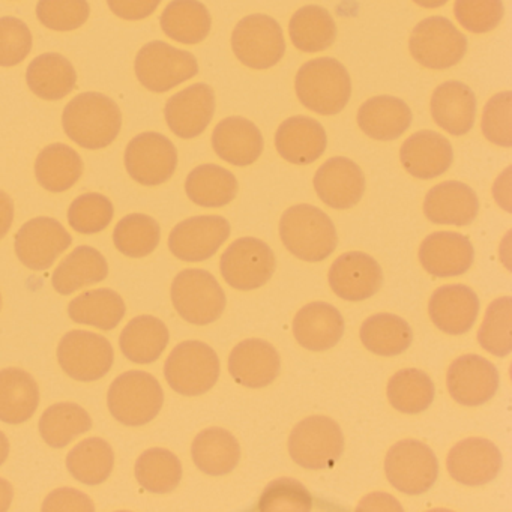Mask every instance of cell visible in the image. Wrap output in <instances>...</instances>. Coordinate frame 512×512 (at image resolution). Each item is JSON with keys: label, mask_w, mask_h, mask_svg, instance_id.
<instances>
[{"label": "cell", "mask_w": 512, "mask_h": 512, "mask_svg": "<svg viewBox=\"0 0 512 512\" xmlns=\"http://www.w3.org/2000/svg\"><path fill=\"white\" fill-rule=\"evenodd\" d=\"M499 371L484 356H460L449 365L446 386L461 406L476 407L488 403L499 389Z\"/></svg>", "instance_id": "e0dca14e"}, {"label": "cell", "mask_w": 512, "mask_h": 512, "mask_svg": "<svg viewBox=\"0 0 512 512\" xmlns=\"http://www.w3.org/2000/svg\"><path fill=\"white\" fill-rule=\"evenodd\" d=\"M257 509L262 512H308L313 509V496L298 479L278 478L266 485Z\"/></svg>", "instance_id": "681fc988"}, {"label": "cell", "mask_w": 512, "mask_h": 512, "mask_svg": "<svg viewBox=\"0 0 512 512\" xmlns=\"http://www.w3.org/2000/svg\"><path fill=\"white\" fill-rule=\"evenodd\" d=\"M400 160L409 175L428 181L448 172L454 151L446 137L436 131L422 130L403 143Z\"/></svg>", "instance_id": "d4e9b609"}, {"label": "cell", "mask_w": 512, "mask_h": 512, "mask_svg": "<svg viewBox=\"0 0 512 512\" xmlns=\"http://www.w3.org/2000/svg\"><path fill=\"white\" fill-rule=\"evenodd\" d=\"M32 50V34L28 26L16 17L0 19V67L22 64Z\"/></svg>", "instance_id": "11a10c76"}, {"label": "cell", "mask_w": 512, "mask_h": 512, "mask_svg": "<svg viewBox=\"0 0 512 512\" xmlns=\"http://www.w3.org/2000/svg\"><path fill=\"white\" fill-rule=\"evenodd\" d=\"M62 370L79 382H95L107 376L115 361L112 344L103 335L89 331L68 332L58 347Z\"/></svg>", "instance_id": "4fadbf2b"}, {"label": "cell", "mask_w": 512, "mask_h": 512, "mask_svg": "<svg viewBox=\"0 0 512 512\" xmlns=\"http://www.w3.org/2000/svg\"><path fill=\"white\" fill-rule=\"evenodd\" d=\"M416 5L422 8H428V10H436V8L443 7L448 0H413Z\"/></svg>", "instance_id": "be15d7a7"}, {"label": "cell", "mask_w": 512, "mask_h": 512, "mask_svg": "<svg viewBox=\"0 0 512 512\" xmlns=\"http://www.w3.org/2000/svg\"><path fill=\"white\" fill-rule=\"evenodd\" d=\"M500 449L484 437H467L449 451L446 467L454 481L478 487L494 481L502 469Z\"/></svg>", "instance_id": "ac0fdd59"}, {"label": "cell", "mask_w": 512, "mask_h": 512, "mask_svg": "<svg viewBox=\"0 0 512 512\" xmlns=\"http://www.w3.org/2000/svg\"><path fill=\"white\" fill-rule=\"evenodd\" d=\"M188 199L203 208H223L238 194L236 176L217 164H203L185 182Z\"/></svg>", "instance_id": "f35d334b"}, {"label": "cell", "mask_w": 512, "mask_h": 512, "mask_svg": "<svg viewBox=\"0 0 512 512\" xmlns=\"http://www.w3.org/2000/svg\"><path fill=\"white\" fill-rule=\"evenodd\" d=\"M413 59L430 70H448L460 64L467 52V38L445 17L422 20L409 40Z\"/></svg>", "instance_id": "30bf717a"}, {"label": "cell", "mask_w": 512, "mask_h": 512, "mask_svg": "<svg viewBox=\"0 0 512 512\" xmlns=\"http://www.w3.org/2000/svg\"><path fill=\"white\" fill-rule=\"evenodd\" d=\"M512 94L509 91L494 95L482 112V133L485 139L500 148L512 146Z\"/></svg>", "instance_id": "db71d44e"}, {"label": "cell", "mask_w": 512, "mask_h": 512, "mask_svg": "<svg viewBox=\"0 0 512 512\" xmlns=\"http://www.w3.org/2000/svg\"><path fill=\"white\" fill-rule=\"evenodd\" d=\"M73 244V238L59 221L38 217L23 224L16 235L20 262L32 271H46Z\"/></svg>", "instance_id": "2e32d148"}, {"label": "cell", "mask_w": 512, "mask_h": 512, "mask_svg": "<svg viewBox=\"0 0 512 512\" xmlns=\"http://www.w3.org/2000/svg\"><path fill=\"white\" fill-rule=\"evenodd\" d=\"M478 212V196L463 182H442L425 196L424 214L434 224L469 226L478 217Z\"/></svg>", "instance_id": "484cf974"}, {"label": "cell", "mask_w": 512, "mask_h": 512, "mask_svg": "<svg viewBox=\"0 0 512 512\" xmlns=\"http://www.w3.org/2000/svg\"><path fill=\"white\" fill-rule=\"evenodd\" d=\"M136 479L149 493H172L182 479L181 461L169 449H148L137 458Z\"/></svg>", "instance_id": "bcb514c9"}, {"label": "cell", "mask_w": 512, "mask_h": 512, "mask_svg": "<svg viewBox=\"0 0 512 512\" xmlns=\"http://www.w3.org/2000/svg\"><path fill=\"white\" fill-rule=\"evenodd\" d=\"M214 112V89L205 83H196L167 101L164 116L176 136L181 139H196L209 127Z\"/></svg>", "instance_id": "ffe728a7"}, {"label": "cell", "mask_w": 512, "mask_h": 512, "mask_svg": "<svg viewBox=\"0 0 512 512\" xmlns=\"http://www.w3.org/2000/svg\"><path fill=\"white\" fill-rule=\"evenodd\" d=\"M115 466V452L107 440L89 437L71 449L67 469L76 481L86 485L103 484Z\"/></svg>", "instance_id": "7bdbcfd3"}, {"label": "cell", "mask_w": 512, "mask_h": 512, "mask_svg": "<svg viewBox=\"0 0 512 512\" xmlns=\"http://www.w3.org/2000/svg\"><path fill=\"white\" fill-rule=\"evenodd\" d=\"M166 323L154 316H139L131 320L119 338L122 355L136 364L158 361L169 344Z\"/></svg>", "instance_id": "836d02e7"}, {"label": "cell", "mask_w": 512, "mask_h": 512, "mask_svg": "<svg viewBox=\"0 0 512 512\" xmlns=\"http://www.w3.org/2000/svg\"><path fill=\"white\" fill-rule=\"evenodd\" d=\"M178 166V151L163 134L143 133L134 137L125 151L128 175L146 187L164 184Z\"/></svg>", "instance_id": "5bb4252c"}, {"label": "cell", "mask_w": 512, "mask_h": 512, "mask_svg": "<svg viewBox=\"0 0 512 512\" xmlns=\"http://www.w3.org/2000/svg\"><path fill=\"white\" fill-rule=\"evenodd\" d=\"M359 337L370 352L379 356H397L409 349L413 331L403 317L380 313L362 323Z\"/></svg>", "instance_id": "b9f144b4"}, {"label": "cell", "mask_w": 512, "mask_h": 512, "mask_svg": "<svg viewBox=\"0 0 512 512\" xmlns=\"http://www.w3.org/2000/svg\"><path fill=\"white\" fill-rule=\"evenodd\" d=\"M91 428V415L80 404L70 401L53 404L40 419L41 437L47 445L56 449L65 448Z\"/></svg>", "instance_id": "ee69618b"}, {"label": "cell", "mask_w": 512, "mask_h": 512, "mask_svg": "<svg viewBox=\"0 0 512 512\" xmlns=\"http://www.w3.org/2000/svg\"><path fill=\"white\" fill-rule=\"evenodd\" d=\"M230 223L220 215H200L179 223L169 236L173 256L184 262L211 259L229 239Z\"/></svg>", "instance_id": "9a60e30c"}, {"label": "cell", "mask_w": 512, "mask_h": 512, "mask_svg": "<svg viewBox=\"0 0 512 512\" xmlns=\"http://www.w3.org/2000/svg\"><path fill=\"white\" fill-rule=\"evenodd\" d=\"M284 247L304 262L328 259L338 245L337 229L328 214L311 205L287 209L280 220Z\"/></svg>", "instance_id": "3957f363"}, {"label": "cell", "mask_w": 512, "mask_h": 512, "mask_svg": "<svg viewBox=\"0 0 512 512\" xmlns=\"http://www.w3.org/2000/svg\"><path fill=\"white\" fill-rule=\"evenodd\" d=\"M430 110L442 130L451 136H464L475 125V92L457 80L442 83L431 95Z\"/></svg>", "instance_id": "f546056e"}, {"label": "cell", "mask_w": 512, "mask_h": 512, "mask_svg": "<svg viewBox=\"0 0 512 512\" xmlns=\"http://www.w3.org/2000/svg\"><path fill=\"white\" fill-rule=\"evenodd\" d=\"M40 404V389L28 371L5 368L0 371V421L19 425L29 421Z\"/></svg>", "instance_id": "1f68e13d"}, {"label": "cell", "mask_w": 512, "mask_h": 512, "mask_svg": "<svg viewBox=\"0 0 512 512\" xmlns=\"http://www.w3.org/2000/svg\"><path fill=\"white\" fill-rule=\"evenodd\" d=\"M422 268L437 278L466 274L475 260V250L467 236L455 232L428 235L419 247Z\"/></svg>", "instance_id": "7402d4cb"}, {"label": "cell", "mask_w": 512, "mask_h": 512, "mask_svg": "<svg viewBox=\"0 0 512 512\" xmlns=\"http://www.w3.org/2000/svg\"><path fill=\"white\" fill-rule=\"evenodd\" d=\"M125 311L127 307L122 296L110 289L82 293L68 305V314L74 322L101 331L115 329L124 319Z\"/></svg>", "instance_id": "60d3db41"}, {"label": "cell", "mask_w": 512, "mask_h": 512, "mask_svg": "<svg viewBox=\"0 0 512 512\" xmlns=\"http://www.w3.org/2000/svg\"><path fill=\"white\" fill-rule=\"evenodd\" d=\"M0 307H2V295H0Z\"/></svg>", "instance_id": "e7e4bbea"}, {"label": "cell", "mask_w": 512, "mask_h": 512, "mask_svg": "<svg viewBox=\"0 0 512 512\" xmlns=\"http://www.w3.org/2000/svg\"><path fill=\"white\" fill-rule=\"evenodd\" d=\"M344 451V434L329 416L313 415L302 419L289 437V454L308 470L331 469Z\"/></svg>", "instance_id": "8992f818"}, {"label": "cell", "mask_w": 512, "mask_h": 512, "mask_svg": "<svg viewBox=\"0 0 512 512\" xmlns=\"http://www.w3.org/2000/svg\"><path fill=\"white\" fill-rule=\"evenodd\" d=\"M115 208L103 194L88 193L77 197L68 209V223L82 235L103 232L112 223Z\"/></svg>", "instance_id": "f907efd6"}, {"label": "cell", "mask_w": 512, "mask_h": 512, "mask_svg": "<svg viewBox=\"0 0 512 512\" xmlns=\"http://www.w3.org/2000/svg\"><path fill=\"white\" fill-rule=\"evenodd\" d=\"M217 352L203 341H184L167 358L164 376L173 391L199 397L214 388L220 377Z\"/></svg>", "instance_id": "5b68a950"}, {"label": "cell", "mask_w": 512, "mask_h": 512, "mask_svg": "<svg viewBox=\"0 0 512 512\" xmlns=\"http://www.w3.org/2000/svg\"><path fill=\"white\" fill-rule=\"evenodd\" d=\"M62 124L74 143L97 151L107 148L119 136L122 113L112 98L98 92H85L67 104Z\"/></svg>", "instance_id": "6da1fadb"}, {"label": "cell", "mask_w": 512, "mask_h": 512, "mask_svg": "<svg viewBox=\"0 0 512 512\" xmlns=\"http://www.w3.org/2000/svg\"><path fill=\"white\" fill-rule=\"evenodd\" d=\"M232 49L245 67L268 70L286 53L283 29L277 20L265 14L245 17L233 31Z\"/></svg>", "instance_id": "8fae6325"}, {"label": "cell", "mask_w": 512, "mask_h": 512, "mask_svg": "<svg viewBox=\"0 0 512 512\" xmlns=\"http://www.w3.org/2000/svg\"><path fill=\"white\" fill-rule=\"evenodd\" d=\"M212 148L226 163L247 167L263 154L265 140L256 124L242 116H230L215 127Z\"/></svg>", "instance_id": "83f0119b"}, {"label": "cell", "mask_w": 512, "mask_h": 512, "mask_svg": "<svg viewBox=\"0 0 512 512\" xmlns=\"http://www.w3.org/2000/svg\"><path fill=\"white\" fill-rule=\"evenodd\" d=\"M197 469L206 475L223 476L233 472L241 460V446L230 431L211 427L197 434L191 445Z\"/></svg>", "instance_id": "d6a6232c"}, {"label": "cell", "mask_w": 512, "mask_h": 512, "mask_svg": "<svg viewBox=\"0 0 512 512\" xmlns=\"http://www.w3.org/2000/svg\"><path fill=\"white\" fill-rule=\"evenodd\" d=\"M295 91L302 106L322 116L338 115L352 97V79L341 62L319 58L299 68Z\"/></svg>", "instance_id": "7a4b0ae2"}, {"label": "cell", "mask_w": 512, "mask_h": 512, "mask_svg": "<svg viewBox=\"0 0 512 512\" xmlns=\"http://www.w3.org/2000/svg\"><path fill=\"white\" fill-rule=\"evenodd\" d=\"M431 322L449 335H463L475 325L479 313V299L464 284H448L434 290L428 302Z\"/></svg>", "instance_id": "cb8c5ba5"}, {"label": "cell", "mask_w": 512, "mask_h": 512, "mask_svg": "<svg viewBox=\"0 0 512 512\" xmlns=\"http://www.w3.org/2000/svg\"><path fill=\"white\" fill-rule=\"evenodd\" d=\"M328 278L329 286L338 298L359 302L379 292L383 271L373 257L361 251H350L332 263Z\"/></svg>", "instance_id": "d6986e66"}, {"label": "cell", "mask_w": 512, "mask_h": 512, "mask_svg": "<svg viewBox=\"0 0 512 512\" xmlns=\"http://www.w3.org/2000/svg\"><path fill=\"white\" fill-rule=\"evenodd\" d=\"M385 473L395 490L416 496L433 487L439 476V463L430 446L421 440L404 439L389 448Z\"/></svg>", "instance_id": "ba28073f"}, {"label": "cell", "mask_w": 512, "mask_h": 512, "mask_svg": "<svg viewBox=\"0 0 512 512\" xmlns=\"http://www.w3.org/2000/svg\"><path fill=\"white\" fill-rule=\"evenodd\" d=\"M44 512H94L91 497L76 488L64 487L52 491L43 503Z\"/></svg>", "instance_id": "9f6ffc18"}, {"label": "cell", "mask_w": 512, "mask_h": 512, "mask_svg": "<svg viewBox=\"0 0 512 512\" xmlns=\"http://www.w3.org/2000/svg\"><path fill=\"white\" fill-rule=\"evenodd\" d=\"M328 137L325 128L308 116H292L278 127L275 148L292 164L307 166L319 160L326 151Z\"/></svg>", "instance_id": "4316f807"}, {"label": "cell", "mask_w": 512, "mask_h": 512, "mask_svg": "<svg viewBox=\"0 0 512 512\" xmlns=\"http://www.w3.org/2000/svg\"><path fill=\"white\" fill-rule=\"evenodd\" d=\"M29 88L43 100L58 101L76 88L77 74L73 64L59 53L38 56L26 74Z\"/></svg>", "instance_id": "d590c367"}, {"label": "cell", "mask_w": 512, "mask_h": 512, "mask_svg": "<svg viewBox=\"0 0 512 512\" xmlns=\"http://www.w3.org/2000/svg\"><path fill=\"white\" fill-rule=\"evenodd\" d=\"M160 23L170 40L187 46L202 43L212 28L211 14L199 0H173L161 14Z\"/></svg>", "instance_id": "8d00e7d4"}, {"label": "cell", "mask_w": 512, "mask_h": 512, "mask_svg": "<svg viewBox=\"0 0 512 512\" xmlns=\"http://www.w3.org/2000/svg\"><path fill=\"white\" fill-rule=\"evenodd\" d=\"M163 404L160 382L146 371L121 374L113 380L107 394V406L113 418L128 427H142L154 421Z\"/></svg>", "instance_id": "277c9868"}, {"label": "cell", "mask_w": 512, "mask_h": 512, "mask_svg": "<svg viewBox=\"0 0 512 512\" xmlns=\"http://www.w3.org/2000/svg\"><path fill=\"white\" fill-rule=\"evenodd\" d=\"M434 392L433 380L427 373L416 368H406L395 373L386 389L391 406L407 415L427 410L433 403Z\"/></svg>", "instance_id": "f6af8a7d"}, {"label": "cell", "mask_w": 512, "mask_h": 512, "mask_svg": "<svg viewBox=\"0 0 512 512\" xmlns=\"http://www.w3.org/2000/svg\"><path fill=\"white\" fill-rule=\"evenodd\" d=\"M356 511H403V508L395 497L385 493H373L359 502Z\"/></svg>", "instance_id": "680465c9"}, {"label": "cell", "mask_w": 512, "mask_h": 512, "mask_svg": "<svg viewBox=\"0 0 512 512\" xmlns=\"http://www.w3.org/2000/svg\"><path fill=\"white\" fill-rule=\"evenodd\" d=\"M293 46L305 53H319L329 49L337 38V25L331 13L319 5L299 8L289 23Z\"/></svg>", "instance_id": "ab89813d"}, {"label": "cell", "mask_w": 512, "mask_h": 512, "mask_svg": "<svg viewBox=\"0 0 512 512\" xmlns=\"http://www.w3.org/2000/svg\"><path fill=\"white\" fill-rule=\"evenodd\" d=\"M8 455H10V440L0 431V466L7 461Z\"/></svg>", "instance_id": "6125c7cd"}, {"label": "cell", "mask_w": 512, "mask_h": 512, "mask_svg": "<svg viewBox=\"0 0 512 512\" xmlns=\"http://www.w3.org/2000/svg\"><path fill=\"white\" fill-rule=\"evenodd\" d=\"M91 14L88 0H40L37 17L46 28L58 32L76 31Z\"/></svg>", "instance_id": "816d5d0a"}, {"label": "cell", "mask_w": 512, "mask_h": 512, "mask_svg": "<svg viewBox=\"0 0 512 512\" xmlns=\"http://www.w3.org/2000/svg\"><path fill=\"white\" fill-rule=\"evenodd\" d=\"M14 220V203L5 191L0 190V239L10 232Z\"/></svg>", "instance_id": "91938a15"}, {"label": "cell", "mask_w": 512, "mask_h": 512, "mask_svg": "<svg viewBox=\"0 0 512 512\" xmlns=\"http://www.w3.org/2000/svg\"><path fill=\"white\" fill-rule=\"evenodd\" d=\"M172 302L185 322L205 326L223 316L226 295L211 272L185 269L173 280Z\"/></svg>", "instance_id": "52a82bcc"}, {"label": "cell", "mask_w": 512, "mask_h": 512, "mask_svg": "<svg viewBox=\"0 0 512 512\" xmlns=\"http://www.w3.org/2000/svg\"><path fill=\"white\" fill-rule=\"evenodd\" d=\"M455 19L472 34H487L502 22V0H455Z\"/></svg>", "instance_id": "f5cc1de1"}, {"label": "cell", "mask_w": 512, "mask_h": 512, "mask_svg": "<svg viewBox=\"0 0 512 512\" xmlns=\"http://www.w3.org/2000/svg\"><path fill=\"white\" fill-rule=\"evenodd\" d=\"M134 70L148 91L164 94L196 77L199 64L190 52L163 41H152L140 50Z\"/></svg>", "instance_id": "9c48e42d"}, {"label": "cell", "mask_w": 512, "mask_h": 512, "mask_svg": "<svg viewBox=\"0 0 512 512\" xmlns=\"http://www.w3.org/2000/svg\"><path fill=\"white\" fill-rule=\"evenodd\" d=\"M293 335L304 349L325 352L337 346L344 335V319L334 305L311 302L296 313Z\"/></svg>", "instance_id": "f1b7e54d"}, {"label": "cell", "mask_w": 512, "mask_h": 512, "mask_svg": "<svg viewBox=\"0 0 512 512\" xmlns=\"http://www.w3.org/2000/svg\"><path fill=\"white\" fill-rule=\"evenodd\" d=\"M314 190L329 208L350 209L364 196L365 175L355 161L331 158L314 175Z\"/></svg>", "instance_id": "44dd1931"}, {"label": "cell", "mask_w": 512, "mask_h": 512, "mask_svg": "<svg viewBox=\"0 0 512 512\" xmlns=\"http://www.w3.org/2000/svg\"><path fill=\"white\" fill-rule=\"evenodd\" d=\"M14 488L10 481L0 478V512L8 511L13 503Z\"/></svg>", "instance_id": "94428289"}, {"label": "cell", "mask_w": 512, "mask_h": 512, "mask_svg": "<svg viewBox=\"0 0 512 512\" xmlns=\"http://www.w3.org/2000/svg\"><path fill=\"white\" fill-rule=\"evenodd\" d=\"M109 274V265L103 254L95 248L77 247L53 272L52 283L56 292L67 296L76 290L101 283Z\"/></svg>", "instance_id": "e575fe53"}, {"label": "cell", "mask_w": 512, "mask_h": 512, "mask_svg": "<svg viewBox=\"0 0 512 512\" xmlns=\"http://www.w3.org/2000/svg\"><path fill=\"white\" fill-rule=\"evenodd\" d=\"M110 11L122 20H145L160 7L161 0H107Z\"/></svg>", "instance_id": "6f0895ef"}, {"label": "cell", "mask_w": 512, "mask_h": 512, "mask_svg": "<svg viewBox=\"0 0 512 512\" xmlns=\"http://www.w3.org/2000/svg\"><path fill=\"white\" fill-rule=\"evenodd\" d=\"M161 227L157 220L145 214H131L122 218L113 233L115 247L124 256L140 259L154 253L160 244Z\"/></svg>", "instance_id": "7dc6e473"}, {"label": "cell", "mask_w": 512, "mask_h": 512, "mask_svg": "<svg viewBox=\"0 0 512 512\" xmlns=\"http://www.w3.org/2000/svg\"><path fill=\"white\" fill-rule=\"evenodd\" d=\"M277 268L274 251L257 238L236 239L220 260L221 275L236 290H256L265 286Z\"/></svg>", "instance_id": "7c38bea8"}, {"label": "cell", "mask_w": 512, "mask_h": 512, "mask_svg": "<svg viewBox=\"0 0 512 512\" xmlns=\"http://www.w3.org/2000/svg\"><path fill=\"white\" fill-rule=\"evenodd\" d=\"M512 298L503 296L488 305L484 322L478 331V343L497 358L508 356L512 350Z\"/></svg>", "instance_id": "c3c4849f"}, {"label": "cell", "mask_w": 512, "mask_h": 512, "mask_svg": "<svg viewBox=\"0 0 512 512\" xmlns=\"http://www.w3.org/2000/svg\"><path fill=\"white\" fill-rule=\"evenodd\" d=\"M82 157L70 146L55 143L47 146L35 161L38 184L50 193H64L82 178Z\"/></svg>", "instance_id": "74e56055"}, {"label": "cell", "mask_w": 512, "mask_h": 512, "mask_svg": "<svg viewBox=\"0 0 512 512\" xmlns=\"http://www.w3.org/2000/svg\"><path fill=\"white\" fill-rule=\"evenodd\" d=\"M280 371V353L260 338L241 341L229 356V373L245 388H265L277 379Z\"/></svg>", "instance_id": "603a6c76"}, {"label": "cell", "mask_w": 512, "mask_h": 512, "mask_svg": "<svg viewBox=\"0 0 512 512\" xmlns=\"http://www.w3.org/2000/svg\"><path fill=\"white\" fill-rule=\"evenodd\" d=\"M412 110L400 98L380 95L365 101L358 110V125L368 137L391 142L412 125Z\"/></svg>", "instance_id": "4dcf8cb0"}]
</instances>
